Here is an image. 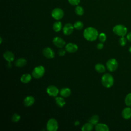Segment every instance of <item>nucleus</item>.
I'll list each match as a JSON object with an SVG mask.
<instances>
[{"label":"nucleus","mask_w":131,"mask_h":131,"mask_svg":"<svg viewBox=\"0 0 131 131\" xmlns=\"http://www.w3.org/2000/svg\"><path fill=\"white\" fill-rule=\"evenodd\" d=\"M74 28V26L72 24L70 23H67L63 26L62 32L64 35H69L73 33Z\"/></svg>","instance_id":"9b49d317"},{"label":"nucleus","mask_w":131,"mask_h":131,"mask_svg":"<svg viewBox=\"0 0 131 131\" xmlns=\"http://www.w3.org/2000/svg\"><path fill=\"white\" fill-rule=\"evenodd\" d=\"M95 130L97 131H108V126L104 123H97L95 126Z\"/></svg>","instance_id":"dca6fc26"},{"label":"nucleus","mask_w":131,"mask_h":131,"mask_svg":"<svg viewBox=\"0 0 131 131\" xmlns=\"http://www.w3.org/2000/svg\"><path fill=\"white\" fill-rule=\"evenodd\" d=\"M47 129L48 131H56L58 128V122L54 118L50 119L47 123L46 125Z\"/></svg>","instance_id":"39448f33"},{"label":"nucleus","mask_w":131,"mask_h":131,"mask_svg":"<svg viewBox=\"0 0 131 131\" xmlns=\"http://www.w3.org/2000/svg\"><path fill=\"white\" fill-rule=\"evenodd\" d=\"M98 38H99V40L102 42H104L106 39V35H105V33H101L99 34V36H98Z\"/></svg>","instance_id":"c85d7f7f"},{"label":"nucleus","mask_w":131,"mask_h":131,"mask_svg":"<svg viewBox=\"0 0 131 131\" xmlns=\"http://www.w3.org/2000/svg\"><path fill=\"white\" fill-rule=\"evenodd\" d=\"M65 49L67 52L73 53L76 52L78 50V46L75 43L70 42L66 45Z\"/></svg>","instance_id":"f8f14e48"},{"label":"nucleus","mask_w":131,"mask_h":131,"mask_svg":"<svg viewBox=\"0 0 131 131\" xmlns=\"http://www.w3.org/2000/svg\"><path fill=\"white\" fill-rule=\"evenodd\" d=\"M27 63V60L26 59L24 58H20L17 59V60H15L14 62V64L15 66L19 67V68H21L26 66Z\"/></svg>","instance_id":"a211bd4d"},{"label":"nucleus","mask_w":131,"mask_h":131,"mask_svg":"<svg viewBox=\"0 0 131 131\" xmlns=\"http://www.w3.org/2000/svg\"><path fill=\"white\" fill-rule=\"evenodd\" d=\"M103 48V44L102 43H99L97 45V48L99 50H101Z\"/></svg>","instance_id":"473e14b6"},{"label":"nucleus","mask_w":131,"mask_h":131,"mask_svg":"<svg viewBox=\"0 0 131 131\" xmlns=\"http://www.w3.org/2000/svg\"><path fill=\"white\" fill-rule=\"evenodd\" d=\"M125 103L128 106H131V93H128L125 97Z\"/></svg>","instance_id":"bb28decb"},{"label":"nucleus","mask_w":131,"mask_h":131,"mask_svg":"<svg viewBox=\"0 0 131 131\" xmlns=\"http://www.w3.org/2000/svg\"><path fill=\"white\" fill-rule=\"evenodd\" d=\"M45 72V69L42 66L35 67L32 72V76L35 79H39L42 77Z\"/></svg>","instance_id":"20e7f679"},{"label":"nucleus","mask_w":131,"mask_h":131,"mask_svg":"<svg viewBox=\"0 0 131 131\" xmlns=\"http://www.w3.org/2000/svg\"><path fill=\"white\" fill-rule=\"evenodd\" d=\"M62 28V23L60 21H55L53 25V29L55 32H59Z\"/></svg>","instance_id":"412c9836"},{"label":"nucleus","mask_w":131,"mask_h":131,"mask_svg":"<svg viewBox=\"0 0 131 131\" xmlns=\"http://www.w3.org/2000/svg\"><path fill=\"white\" fill-rule=\"evenodd\" d=\"M119 42L120 46H124L126 43V39L124 36H121L119 40Z\"/></svg>","instance_id":"c756f323"},{"label":"nucleus","mask_w":131,"mask_h":131,"mask_svg":"<svg viewBox=\"0 0 131 131\" xmlns=\"http://www.w3.org/2000/svg\"><path fill=\"white\" fill-rule=\"evenodd\" d=\"M114 81L113 77L111 74H104L101 77V83L105 88H110L112 86Z\"/></svg>","instance_id":"f03ea898"},{"label":"nucleus","mask_w":131,"mask_h":131,"mask_svg":"<svg viewBox=\"0 0 131 131\" xmlns=\"http://www.w3.org/2000/svg\"><path fill=\"white\" fill-rule=\"evenodd\" d=\"M113 32L119 36H124L127 33V29L125 26L122 25H117L113 28Z\"/></svg>","instance_id":"7ed1b4c3"},{"label":"nucleus","mask_w":131,"mask_h":131,"mask_svg":"<svg viewBox=\"0 0 131 131\" xmlns=\"http://www.w3.org/2000/svg\"><path fill=\"white\" fill-rule=\"evenodd\" d=\"M95 69L97 72L101 73H103L105 71V68L103 64L97 63L95 66Z\"/></svg>","instance_id":"5701e85b"},{"label":"nucleus","mask_w":131,"mask_h":131,"mask_svg":"<svg viewBox=\"0 0 131 131\" xmlns=\"http://www.w3.org/2000/svg\"><path fill=\"white\" fill-rule=\"evenodd\" d=\"M66 51L64 49H60L59 51H58V55L59 56H64L66 54Z\"/></svg>","instance_id":"2f4dec72"},{"label":"nucleus","mask_w":131,"mask_h":131,"mask_svg":"<svg viewBox=\"0 0 131 131\" xmlns=\"http://www.w3.org/2000/svg\"><path fill=\"white\" fill-rule=\"evenodd\" d=\"M129 51L131 53V47H130L129 48Z\"/></svg>","instance_id":"e433bc0d"},{"label":"nucleus","mask_w":131,"mask_h":131,"mask_svg":"<svg viewBox=\"0 0 131 131\" xmlns=\"http://www.w3.org/2000/svg\"><path fill=\"white\" fill-rule=\"evenodd\" d=\"M52 41H53V44L56 47L59 48H63L66 45L65 41L62 38H61V37H58V36L55 37L53 38Z\"/></svg>","instance_id":"9d476101"},{"label":"nucleus","mask_w":131,"mask_h":131,"mask_svg":"<svg viewBox=\"0 0 131 131\" xmlns=\"http://www.w3.org/2000/svg\"><path fill=\"white\" fill-rule=\"evenodd\" d=\"M34 102H35L34 98L32 96H28L24 99V104L26 107H30L34 104Z\"/></svg>","instance_id":"ddd939ff"},{"label":"nucleus","mask_w":131,"mask_h":131,"mask_svg":"<svg viewBox=\"0 0 131 131\" xmlns=\"http://www.w3.org/2000/svg\"><path fill=\"white\" fill-rule=\"evenodd\" d=\"M89 121L93 125H96L99 121V116L97 115H94L90 118Z\"/></svg>","instance_id":"b1692460"},{"label":"nucleus","mask_w":131,"mask_h":131,"mask_svg":"<svg viewBox=\"0 0 131 131\" xmlns=\"http://www.w3.org/2000/svg\"><path fill=\"white\" fill-rule=\"evenodd\" d=\"M83 36L87 40L93 41L97 38L98 32L95 28L89 27L84 29L83 31Z\"/></svg>","instance_id":"f257e3e1"},{"label":"nucleus","mask_w":131,"mask_h":131,"mask_svg":"<svg viewBox=\"0 0 131 131\" xmlns=\"http://www.w3.org/2000/svg\"><path fill=\"white\" fill-rule=\"evenodd\" d=\"M55 101L56 104L60 107H63L66 104V101L64 99L61 97H56L55 98Z\"/></svg>","instance_id":"aec40b11"},{"label":"nucleus","mask_w":131,"mask_h":131,"mask_svg":"<svg viewBox=\"0 0 131 131\" xmlns=\"http://www.w3.org/2000/svg\"><path fill=\"white\" fill-rule=\"evenodd\" d=\"M20 119V116L17 113H15L12 116L11 120L14 122H17L19 121Z\"/></svg>","instance_id":"cd10ccee"},{"label":"nucleus","mask_w":131,"mask_h":131,"mask_svg":"<svg viewBox=\"0 0 131 131\" xmlns=\"http://www.w3.org/2000/svg\"><path fill=\"white\" fill-rule=\"evenodd\" d=\"M126 37H127V39L129 41H130L131 42V32L127 34Z\"/></svg>","instance_id":"72a5a7b5"},{"label":"nucleus","mask_w":131,"mask_h":131,"mask_svg":"<svg viewBox=\"0 0 131 131\" xmlns=\"http://www.w3.org/2000/svg\"><path fill=\"white\" fill-rule=\"evenodd\" d=\"M2 42V37H0V43H1Z\"/></svg>","instance_id":"c9c22d12"},{"label":"nucleus","mask_w":131,"mask_h":131,"mask_svg":"<svg viewBox=\"0 0 131 131\" xmlns=\"http://www.w3.org/2000/svg\"><path fill=\"white\" fill-rule=\"evenodd\" d=\"M64 15L63 10L59 8H56L54 9L51 12L52 17L56 20H60L62 18Z\"/></svg>","instance_id":"423d86ee"},{"label":"nucleus","mask_w":131,"mask_h":131,"mask_svg":"<svg viewBox=\"0 0 131 131\" xmlns=\"http://www.w3.org/2000/svg\"><path fill=\"white\" fill-rule=\"evenodd\" d=\"M60 95L62 97H68L70 96L71 94V90L68 88H62L59 92Z\"/></svg>","instance_id":"f3484780"},{"label":"nucleus","mask_w":131,"mask_h":131,"mask_svg":"<svg viewBox=\"0 0 131 131\" xmlns=\"http://www.w3.org/2000/svg\"><path fill=\"white\" fill-rule=\"evenodd\" d=\"M75 12L78 15H79V16L82 15L84 13L83 8L81 6L77 5L75 9Z\"/></svg>","instance_id":"393cba45"},{"label":"nucleus","mask_w":131,"mask_h":131,"mask_svg":"<svg viewBox=\"0 0 131 131\" xmlns=\"http://www.w3.org/2000/svg\"><path fill=\"white\" fill-rule=\"evenodd\" d=\"M106 66L107 70L109 71L114 72L117 70L118 66V63L115 59L111 58L107 61Z\"/></svg>","instance_id":"0eeeda50"},{"label":"nucleus","mask_w":131,"mask_h":131,"mask_svg":"<svg viewBox=\"0 0 131 131\" xmlns=\"http://www.w3.org/2000/svg\"><path fill=\"white\" fill-rule=\"evenodd\" d=\"M43 55L48 59H52L55 57L54 51L49 47L45 48L42 50Z\"/></svg>","instance_id":"6e6552de"},{"label":"nucleus","mask_w":131,"mask_h":131,"mask_svg":"<svg viewBox=\"0 0 131 131\" xmlns=\"http://www.w3.org/2000/svg\"><path fill=\"white\" fill-rule=\"evenodd\" d=\"M68 2L70 4L73 6H77L79 3L80 0H68Z\"/></svg>","instance_id":"7c9ffc66"},{"label":"nucleus","mask_w":131,"mask_h":131,"mask_svg":"<svg viewBox=\"0 0 131 131\" xmlns=\"http://www.w3.org/2000/svg\"><path fill=\"white\" fill-rule=\"evenodd\" d=\"M32 79V76L30 74L26 73L21 75L20 77V81L22 83H29Z\"/></svg>","instance_id":"6ab92c4d"},{"label":"nucleus","mask_w":131,"mask_h":131,"mask_svg":"<svg viewBox=\"0 0 131 131\" xmlns=\"http://www.w3.org/2000/svg\"><path fill=\"white\" fill-rule=\"evenodd\" d=\"M122 116L125 119H128L131 118V108L127 107L124 108L122 111Z\"/></svg>","instance_id":"2eb2a0df"},{"label":"nucleus","mask_w":131,"mask_h":131,"mask_svg":"<svg viewBox=\"0 0 131 131\" xmlns=\"http://www.w3.org/2000/svg\"><path fill=\"white\" fill-rule=\"evenodd\" d=\"M74 27L75 29H76V30H81L83 28V24L82 21L78 20L76 21L74 24Z\"/></svg>","instance_id":"a878e982"},{"label":"nucleus","mask_w":131,"mask_h":131,"mask_svg":"<svg viewBox=\"0 0 131 131\" xmlns=\"http://www.w3.org/2000/svg\"><path fill=\"white\" fill-rule=\"evenodd\" d=\"M93 129V124L90 123V122L84 124L81 128V130L82 131H91Z\"/></svg>","instance_id":"4be33fe9"},{"label":"nucleus","mask_w":131,"mask_h":131,"mask_svg":"<svg viewBox=\"0 0 131 131\" xmlns=\"http://www.w3.org/2000/svg\"><path fill=\"white\" fill-rule=\"evenodd\" d=\"M47 93L50 96L56 97L59 93V90L56 86L51 85L47 87Z\"/></svg>","instance_id":"1a4fd4ad"},{"label":"nucleus","mask_w":131,"mask_h":131,"mask_svg":"<svg viewBox=\"0 0 131 131\" xmlns=\"http://www.w3.org/2000/svg\"><path fill=\"white\" fill-rule=\"evenodd\" d=\"M80 124V122L79 121H76L75 122H74V124H75V125H79Z\"/></svg>","instance_id":"f704fd0d"},{"label":"nucleus","mask_w":131,"mask_h":131,"mask_svg":"<svg viewBox=\"0 0 131 131\" xmlns=\"http://www.w3.org/2000/svg\"><path fill=\"white\" fill-rule=\"evenodd\" d=\"M3 57L6 60H7L8 62H11L13 61L14 59V54L9 51H7L5 52L3 54Z\"/></svg>","instance_id":"4468645a"}]
</instances>
